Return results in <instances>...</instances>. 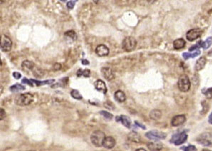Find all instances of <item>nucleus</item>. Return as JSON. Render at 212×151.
<instances>
[{"instance_id":"obj_18","label":"nucleus","mask_w":212,"mask_h":151,"mask_svg":"<svg viewBox=\"0 0 212 151\" xmlns=\"http://www.w3.org/2000/svg\"><path fill=\"white\" fill-rule=\"evenodd\" d=\"M21 67L24 71L29 72V71H33V69L36 66L33 62H30V61H24V62H23V63H22Z\"/></svg>"},{"instance_id":"obj_12","label":"nucleus","mask_w":212,"mask_h":151,"mask_svg":"<svg viewBox=\"0 0 212 151\" xmlns=\"http://www.w3.org/2000/svg\"><path fill=\"white\" fill-rule=\"evenodd\" d=\"M109 52L108 47L104 44L98 45L95 49V53L99 57H106L109 54Z\"/></svg>"},{"instance_id":"obj_5","label":"nucleus","mask_w":212,"mask_h":151,"mask_svg":"<svg viewBox=\"0 0 212 151\" xmlns=\"http://www.w3.org/2000/svg\"><path fill=\"white\" fill-rule=\"evenodd\" d=\"M145 136L148 139H150V140H162V139H165L166 136H167V135H166V133H163V132L153 130L148 132V133L145 134Z\"/></svg>"},{"instance_id":"obj_32","label":"nucleus","mask_w":212,"mask_h":151,"mask_svg":"<svg viewBox=\"0 0 212 151\" xmlns=\"http://www.w3.org/2000/svg\"><path fill=\"white\" fill-rule=\"evenodd\" d=\"M202 43H203L202 41H199V42L196 43V44L192 46V47H190V48H189V51H190V52H192V51L197 50L198 49L201 48V47H202Z\"/></svg>"},{"instance_id":"obj_9","label":"nucleus","mask_w":212,"mask_h":151,"mask_svg":"<svg viewBox=\"0 0 212 151\" xmlns=\"http://www.w3.org/2000/svg\"><path fill=\"white\" fill-rule=\"evenodd\" d=\"M197 142L204 146H210L212 145V137L208 133L202 134L197 138Z\"/></svg>"},{"instance_id":"obj_14","label":"nucleus","mask_w":212,"mask_h":151,"mask_svg":"<svg viewBox=\"0 0 212 151\" xmlns=\"http://www.w3.org/2000/svg\"><path fill=\"white\" fill-rule=\"evenodd\" d=\"M116 120L117 122H120L122 123V124L125 126L126 128H130L131 127V120L130 118L127 116H117L116 117Z\"/></svg>"},{"instance_id":"obj_15","label":"nucleus","mask_w":212,"mask_h":151,"mask_svg":"<svg viewBox=\"0 0 212 151\" xmlns=\"http://www.w3.org/2000/svg\"><path fill=\"white\" fill-rule=\"evenodd\" d=\"M95 87L96 90H98L100 92L104 93V94L107 93V87H106V85L103 81L100 80V79L97 81L95 83Z\"/></svg>"},{"instance_id":"obj_22","label":"nucleus","mask_w":212,"mask_h":151,"mask_svg":"<svg viewBox=\"0 0 212 151\" xmlns=\"http://www.w3.org/2000/svg\"><path fill=\"white\" fill-rule=\"evenodd\" d=\"M128 138L131 140V141L135 142H140L141 140L140 135L136 132H132L128 135Z\"/></svg>"},{"instance_id":"obj_26","label":"nucleus","mask_w":212,"mask_h":151,"mask_svg":"<svg viewBox=\"0 0 212 151\" xmlns=\"http://www.w3.org/2000/svg\"><path fill=\"white\" fill-rule=\"evenodd\" d=\"M77 76L78 77H81V76H84L85 78H88L90 77V71L88 70V69H85V70H82V69H79L78 71H77Z\"/></svg>"},{"instance_id":"obj_36","label":"nucleus","mask_w":212,"mask_h":151,"mask_svg":"<svg viewBox=\"0 0 212 151\" xmlns=\"http://www.w3.org/2000/svg\"><path fill=\"white\" fill-rule=\"evenodd\" d=\"M182 150H184L185 151H192V150H196V147L194 146V145H189V146H186L184 147H182Z\"/></svg>"},{"instance_id":"obj_16","label":"nucleus","mask_w":212,"mask_h":151,"mask_svg":"<svg viewBox=\"0 0 212 151\" xmlns=\"http://www.w3.org/2000/svg\"><path fill=\"white\" fill-rule=\"evenodd\" d=\"M148 147L150 150H160L162 148V145L159 142V140H154L153 142H149Z\"/></svg>"},{"instance_id":"obj_31","label":"nucleus","mask_w":212,"mask_h":151,"mask_svg":"<svg viewBox=\"0 0 212 151\" xmlns=\"http://www.w3.org/2000/svg\"><path fill=\"white\" fill-rule=\"evenodd\" d=\"M100 114L102 115V116L107 120H112V118H113V115H112V113H108V112L105 111H100Z\"/></svg>"},{"instance_id":"obj_40","label":"nucleus","mask_w":212,"mask_h":151,"mask_svg":"<svg viewBox=\"0 0 212 151\" xmlns=\"http://www.w3.org/2000/svg\"><path fill=\"white\" fill-rule=\"evenodd\" d=\"M135 124H136L137 125H138V126H139L140 128H141L144 129V130H145V129H146V127H145V125H143V124H141V123H140L139 122H138V121H135Z\"/></svg>"},{"instance_id":"obj_42","label":"nucleus","mask_w":212,"mask_h":151,"mask_svg":"<svg viewBox=\"0 0 212 151\" xmlns=\"http://www.w3.org/2000/svg\"><path fill=\"white\" fill-rule=\"evenodd\" d=\"M208 123H209L210 124H212V113L210 114L209 117H208Z\"/></svg>"},{"instance_id":"obj_38","label":"nucleus","mask_w":212,"mask_h":151,"mask_svg":"<svg viewBox=\"0 0 212 151\" xmlns=\"http://www.w3.org/2000/svg\"><path fill=\"white\" fill-rule=\"evenodd\" d=\"M5 116H6V112H5L3 108H1V113H0V118H1V120L4 119Z\"/></svg>"},{"instance_id":"obj_23","label":"nucleus","mask_w":212,"mask_h":151,"mask_svg":"<svg viewBox=\"0 0 212 151\" xmlns=\"http://www.w3.org/2000/svg\"><path fill=\"white\" fill-rule=\"evenodd\" d=\"M31 81H32L34 84H36V86H43V85H49V84H52L53 83L55 82V80L54 79H52V80H47V81H37V80H34V79H31Z\"/></svg>"},{"instance_id":"obj_10","label":"nucleus","mask_w":212,"mask_h":151,"mask_svg":"<svg viewBox=\"0 0 212 151\" xmlns=\"http://www.w3.org/2000/svg\"><path fill=\"white\" fill-rule=\"evenodd\" d=\"M185 121L186 116H184V115H177V116H174L173 118H172L171 123H172V126L177 127L185 123Z\"/></svg>"},{"instance_id":"obj_7","label":"nucleus","mask_w":212,"mask_h":151,"mask_svg":"<svg viewBox=\"0 0 212 151\" xmlns=\"http://www.w3.org/2000/svg\"><path fill=\"white\" fill-rule=\"evenodd\" d=\"M187 135L186 132L183 131L182 133L175 134L172 136V139L170 140V142H174L176 145H179L181 144L184 143L187 140Z\"/></svg>"},{"instance_id":"obj_43","label":"nucleus","mask_w":212,"mask_h":151,"mask_svg":"<svg viewBox=\"0 0 212 151\" xmlns=\"http://www.w3.org/2000/svg\"><path fill=\"white\" fill-rule=\"evenodd\" d=\"M155 1V0H148V2H149V3H151V4H152V3H153Z\"/></svg>"},{"instance_id":"obj_6","label":"nucleus","mask_w":212,"mask_h":151,"mask_svg":"<svg viewBox=\"0 0 212 151\" xmlns=\"http://www.w3.org/2000/svg\"><path fill=\"white\" fill-rule=\"evenodd\" d=\"M12 47V42L6 35L1 36V49L4 52H9Z\"/></svg>"},{"instance_id":"obj_41","label":"nucleus","mask_w":212,"mask_h":151,"mask_svg":"<svg viewBox=\"0 0 212 151\" xmlns=\"http://www.w3.org/2000/svg\"><path fill=\"white\" fill-rule=\"evenodd\" d=\"M82 64H83V65H88V64H89V62H88V60H86V59H83V60H82Z\"/></svg>"},{"instance_id":"obj_3","label":"nucleus","mask_w":212,"mask_h":151,"mask_svg":"<svg viewBox=\"0 0 212 151\" xmlns=\"http://www.w3.org/2000/svg\"><path fill=\"white\" fill-rule=\"evenodd\" d=\"M177 85H178L179 91H182V92L185 93L189 91L191 87L190 80H189V77L187 75H184V74L182 75L179 77Z\"/></svg>"},{"instance_id":"obj_34","label":"nucleus","mask_w":212,"mask_h":151,"mask_svg":"<svg viewBox=\"0 0 212 151\" xmlns=\"http://www.w3.org/2000/svg\"><path fill=\"white\" fill-rule=\"evenodd\" d=\"M203 93L206 96L207 98H212V88L206 90V91H203Z\"/></svg>"},{"instance_id":"obj_33","label":"nucleus","mask_w":212,"mask_h":151,"mask_svg":"<svg viewBox=\"0 0 212 151\" xmlns=\"http://www.w3.org/2000/svg\"><path fill=\"white\" fill-rule=\"evenodd\" d=\"M104 106L108 110H111V111H112V110H114L115 108V105L110 101H106V102L104 103Z\"/></svg>"},{"instance_id":"obj_28","label":"nucleus","mask_w":212,"mask_h":151,"mask_svg":"<svg viewBox=\"0 0 212 151\" xmlns=\"http://www.w3.org/2000/svg\"><path fill=\"white\" fill-rule=\"evenodd\" d=\"M71 95L73 98L76 100H81L83 98V96H82L81 93L78 90H73L71 92Z\"/></svg>"},{"instance_id":"obj_2","label":"nucleus","mask_w":212,"mask_h":151,"mask_svg":"<svg viewBox=\"0 0 212 151\" xmlns=\"http://www.w3.org/2000/svg\"><path fill=\"white\" fill-rule=\"evenodd\" d=\"M105 138V135L101 130H95L90 135L91 142L96 147L102 146L104 140Z\"/></svg>"},{"instance_id":"obj_24","label":"nucleus","mask_w":212,"mask_h":151,"mask_svg":"<svg viewBox=\"0 0 212 151\" xmlns=\"http://www.w3.org/2000/svg\"><path fill=\"white\" fill-rule=\"evenodd\" d=\"M201 54V52L199 50H196L195 52H194L193 54H190V53H187V52H185V53H183L182 56H183V58H184L185 60H187L189 58H194V57H197V56L200 55Z\"/></svg>"},{"instance_id":"obj_11","label":"nucleus","mask_w":212,"mask_h":151,"mask_svg":"<svg viewBox=\"0 0 212 151\" xmlns=\"http://www.w3.org/2000/svg\"><path fill=\"white\" fill-rule=\"evenodd\" d=\"M102 75L107 81H111L115 78L114 73L110 67H103L101 69Z\"/></svg>"},{"instance_id":"obj_35","label":"nucleus","mask_w":212,"mask_h":151,"mask_svg":"<svg viewBox=\"0 0 212 151\" xmlns=\"http://www.w3.org/2000/svg\"><path fill=\"white\" fill-rule=\"evenodd\" d=\"M77 1H78V0H71V1H69L67 3V7L69 9H73V7H74L75 6V4H76Z\"/></svg>"},{"instance_id":"obj_39","label":"nucleus","mask_w":212,"mask_h":151,"mask_svg":"<svg viewBox=\"0 0 212 151\" xmlns=\"http://www.w3.org/2000/svg\"><path fill=\"white\" fill-rule=\"evenodd\" d=\"M13 76H14V78H15L16 79H19L21 77V74L19 72H14Z\"/></svg>"},{"instance_id":"obj_30","label":"nucleus","mask_w":212,"mask_h":151,"mask_svg":"<svg viewBox=\"0 0 212 151\" xmlns=\"http://www.w3.org/2000/svg\"><path fill=\"white\" fill-rule=\"evenodd\" d=\"M65 36H67L68 38L71 39H72L73 41L76 40L77 39L76 33L74 31H73V30H70V31H66V33H65Z\"/></svg>"},{"instance_id":"obj_45","label":"nucleus","mask_w":212,"mask_h":151,"mask_svg":"<svg viewBox=\"0 0 212 151\" xmlns=\"http://www.w3.org/2000/svg\"><path fill=\"white\" fill-rule=\"evenodd\" d=\"M61 1H66V0H61Z\"/></svg>"},{"instance_id":"obj_44","label":"nucleus","mask_w":212,"mask_h":151,"mask_svg":"<svg viewBox=\"0 0 212 151\" xmlns=\"http://www.w3.org/2000/svg\"><path fill=\"white\" fill-rule=\"evenodd\" d=\"M137 150H145L143 148H140V149H137Z\"/></svg>"},{"instance_id":"obj_20","label":"nucleus","mask_w":212,"mask_h":151,"mask_svg":"<svg viewBox=\"0 0 212 151\" xmlns=\"http://www.w3.org/2000/svg\"><path fill=\"white\" fill-rule=\"evenodd\" d=\"M185 44L186 42L183 39H177L174 40L173 42L174 49H176V50H179V49H183L185 47Z\"/></svg>"},{"instance_id":"obj_8","label":"nucleus","mask_w":212,"mask_h":151,"mask_svg":"<svg viewBox=\"0 0 212 151\" xmlns=\"http://www.w3.org/2000/svg\"><path fill=\"white\" fill-rule=\"evenodd\" d=\"M202 30L201 29H192L187 32L186 37H187V40L193 42V41L199 38L202 34Z\"/></svg>"},{"instance_id":"obj_25","label":"nucleus","mask_w":212,"mask_h":151,"mask_svg":"<svg viewBox=\"0 0 212 151\" xmlns=\"http://www.w3.org/2000/svg\"><path fill=\"white\" fill-rule=\"evenodd\" d=\"M25 89H26L25 86H22V85L19 84L13 85V86H11V87H10V91H12V92H18V91H24V90Z\"/></svg>"},{"instance_id":"obj_13","label":"nucleus","mask_w":212,"mask_h":151,"mask_svg":"<svg viewBox=\"0 0 212 151\" xmlns=\"http://www.w3.org/2000/svg\"><path fill=\"white\" fill-rule=\"evenodd\" d=\"M115 140L112 137L107 136L105 137V140H104L103 141V143H102V146L107 149H112L115 147Z\"/></svg>"},{"instance_id":"obj_17","label":"nucleus","mask_w":212,"mask_h":151,"mask_svg":"<svg viewBox=\"0 0 212 151\" xmlns=\"http://www.w3.org/2000/svg\"><path fill=\"white\" fill-rule=\"evenodd\" d=\"M206 59L204 57H201L196 61L195 64V70L197 71H201V69H204V67L206 65Z\"/></svg>"},{"instance_id":"obj_37","label":"nucleus","mask_w":212,"mask_h":151,"mask_svg":"<svg viewBox=\"0 0 212 151\" xmlns=\"http://www.w3.org/2000/svg\"><path fill=\"white\" fill-rule=\"evenodd\" d=\"M22 84H26L28 85H29L30 86H34V84L32 83V81L31 80H28L27 79H26V78H24V79L22 80Z\"/></svg>"},{"instance_id":"obj_1","label":"nucleus","mask_w":212,"mask_h":151,"mask_svg":"<svg viewBox=\"0 0 212 151\" xmlns=\"http://www.w3.org/2000/svg\"><path fill=\"white\" fill-rule=\"evenodd\" d=\"M34 101V96L31 93H26L20 94L15 98V103L20 106H26Z\"/></svg>"},{"instance_id":"obj_19","label":"nucleus","mask_w":212,"mask_h":151,"mask_svg":"<svg viewBox=\"0 0 212 151\" xmlns=\"http://www.w3.org/2000/svg\"><path fill=\"white\" fill-rule=\"evenodd\" d=\"M114 98L115 99V101H117V102L122 103L125 102L126 100V96L125 94V93L122 91H117L114 94Z\"/></svg>"},{"instance_id":"obj_4","label":"nucleus","mask_w":212,"mask_h":151,"mask_svg":"<svg viewBox=\"0 0 212 151\" xmlns=\"http://www.w3.org/2000/svg\"><path fill=\"white\" fill-rule=\"evenodd\" d=\"M136 46L137 41L132 36H128L126 37L125 39H124L122 44V49H124L125 52H132V51L134 50V49L136 48Z\"/></svg>"},{"instance_id":"obj_27","label":"nucleus","mask_w":212,"mask_h":151,"mask_svg":"<svg viewBox=\"0 0 212 151\" xmlns=\"http://www.w3.org/2000/svg\"><path fill=\"white\" fill-rule=\"evenodd\" d=\"M32 72H33V75L35 76L36 77H42L44 74V71H43L42 69L37 68V67H34Z\"/></svg>"},{"instance_id":"obj_21","label":"nucleus","mask_w":212,"mask_h":151,"mask_svg":"<svg viewBox=\"0 0 212 151\" xmlns=\"http://www.w3.org/2000/svg\"><path fill=\"white\" fill-rule=\"evenodd\" d=\"M150 117L153 120H159L162 117V112L157 109L153 110L150 112Z\"/></svg>"},{"instance_id":"obj_29","label":"nucleus","mask_w":212,"mask_h":151,"mask_svg":"<svg viewBox=\"0 0 212 151\" xmlns=\"http://www.w3.org/2000/svg\"><path fill=\"white\" fill-rule=\"evenodd\" d=\"M212 44V38L211 36L208 37L204 42H203L202 43V48L204 49H207L210 47V46Z\"/></svg>"}]
</instances>
